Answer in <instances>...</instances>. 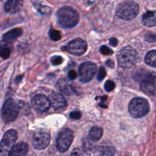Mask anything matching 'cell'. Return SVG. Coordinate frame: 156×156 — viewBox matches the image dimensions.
I'll use <instances>...</instances> for the list:
<instances>
[{
	"instance_id": "obj_20",
	"label": "cell",
	"mask_w": 156,
	"mask_h": 156,
	"mask_svg": "<svg viewBox=\"0 0 156 156\" xmlns=\"http://www.w3.org/2000/svg\"><path fill=\"white\" fill-rule=\"evenodd\" d=\"M99 152L101 155H114L115 154V149L112 146H102Z\"/></svg>"
},
{
	"instance_id": "obj_32",
	"label": "cell",
	"mask_w": 156,
	"mask_h": 156,
	"mask_svg": "<svg viewBox=\"0 0 156 156\" xmlns=\"http://www.w3.org/2000/svg\"><path fill=\"white\" fill-rule=\"evenodd\" d=\"M109 43L113 47H116L118 44V41L115 37H111L109 39Z\"/></svg>"
},
{
	"instance_id": "obj_37",
	"label": "cell",
	"mask_w": 156,
	"mask_h": 156,
	"mask_svg": "<svg viewBox=\"0 0 156 156\" xmlns=\"http://www.w3.org/2000/svg\"><path fill=\"white\" fill-rule=\"evenodd\" d=\"M3 44H3L2 42L0 41V49H1V48H2V46H3Z\"/></svg>"
},
{
	"instance_id": "obj_23",
	"label": "cell",
	"mask_w": 156,
	"mask_h": 156,
	"mask_svg": "<svg viewBox=\"0 0 156 156\" xmlns=\"http://www.w3.org/2000/svg\"><path fill=\"white\" fill-rule=\"evenodd\" d=\"M35 7L37 9V10L43 15H46L51 13V9L47 6H42L41 5H36Z\"/></svg>"
},
{
	"instance_id": "obj_16",
	"label": "cell",
	"mask_w": 156,
	"mask_h": 156,
	"mask_svg": "<svg viewBox=\"0 0 156 156\" xmlns=\"http://www.w3.org/2000/svg\"><path fill=\"white\" fill-rule=\"evenodd\" d=\"M28 151V145L27 143L20 142L14 145L9 153L11 156H22L25 155Z\"/></svg>"
},
{
	"instance_id": "obj_3",
	"label": "cell",
	"mask_w": 156,
	"mask_h": 156,
	"mask_svg": "<svg viewBox=\"0 0 156 156\" xmlns=\"http://www.w3.org/2000/svg\"><path fill=\"white\" fill-rule=\"evenodd\" d=\"M129 112L135 118H140L147 115L150 107L148 101L142 98H136L131 100L129 105Z\"/></svg>"
},
{
	"instance_id": "obj_19",
	"label": "cell",
	"mask_w": 156,
	"mask_h": 156,
	"mask_svg": "<svg viewBox=\"0 0 156 156\" xmlns=\"http://www.w3.org/2000/svg\"><path fill=\"white\" fill-rule=\"evenodd\" d=\"M145 62L149 66L155 68L156 67V50L153 49L147 53L144 58Z\"/></svg>"
},
{
	"instance_id": "obj_15",
	"label": "cell",
	"mask_w": 156,
	"mask_h": 156,
	"mask_svg": "<svg viewBox=\"0 0 156 156\" xmlns=\"http://www.w3.org/2000/svg\"><path fill=\"white\" fill-rule=\"evenodd\" d=\"M23 33L21 28L12 29L6 33L3 36V42L5 44H11L14 43L17 39L21 36Z\"/></svg>"
},
{
	"instance_id": "obj_10",
	"label": "cell",
	"mask_w": 156,
	"mask_h": 156,
	"mask_svg": "<svg viewBox=\"0 0 156 156\" xmlns=\"http://www.w3.org/2000/svg\"><path fill=\"white\" fill-rule=\"evenodd\" d=\"M141 81L140 88L142 91L148 96H154L155 91V75L148 73Z\"/></svg>"
},
{
	"instance_id": "obj_22",
	"label": "cell",
	"mask_w": 156,
	"mask_h": 156,
	"mask_svg": "<svg viewBox=\"0 0 156 156\" xmlns=\"http://www.w3.org/2000/svg\"><path fill=\"white\" fill-rule=\"evenodd\" d=\"M49 36L50 38L53 41H59L61 38V35L60 31L55 30V29H51L49 31Z\"/></svg>"
},
{
	"instance_id": "obj_7",
	"label": "cell",
	"mask_w": 156,
	"mask_h": 156,
	"mask_svg": "<svg viewBox=\"0 0 156 156\" xmlns=\"http://www.w3.org/2000/svg\"><path fill=\"white\" fill-rule=\"evenodd\" d=\"M74 138L73 132L69 129H64L58 134L56 138V147L61 152H65L70 147Z\"/></svg>"
},
{
	"instance_id": "obj_11",
	"label": "cell",
	"mask_w": 156,
	"mask_h": 156,
	"mask_svg": "<svg viewBox=\"0 0 156 156\" xmlns=\"http://www.w3.org/2000/svg\"><path fill=\"white\" fill-rule=\"evenodd\" d=\"M50 136L46 133H36L33 137V146L37 150L44 149L48 146L50 142Z\"/></svg>"
},
{
	"instance_id": "obj_30",
	"label": "cell",
	"mask_w": 156,
	"mask_h": 156,
	"mask_svg": "<svg viewBox=\"0 0 156 156\" xmlns=\"http://www.w3.org/2000/svg\"><path fill=\"white\" fill-rule=\"evenodd\" d=\"M146 40L149 43H155V34L152 33L146 34L145 36Z\"/></svg>"
},
{
	"instance_id": "obj_27",
	"label": "cell",
	"mask_w": 156,
	"mask_h": 156,
	"mask_svg": "<svg viewBox=\"0 0 156 156\" xmlns=\"http://www.w3.org/2000/svg\"><path fill=\"white\" fill-rule=\"evenodd\" d=\"M115 87V83L111 80L107 81L105 84V89L108 92H111L112 90L114 89Z\"/></svg>"
},
{
	"instance_id": "obj_33",
	"label": "cell",
	"mask_w": 156,
	"mask_h": 156,
	"mask_svg": "<svg viewBox=\"0 0 156 156\" xmlns=\"http://www.w3.org/2000/svg\"><path fill=\"white\" fill-rule=\"evenodd\" d=\"M83 153L80 149H75L71 153V155H83Z\"/></svg>"
},
{
	"instance_id": "obj_17",
	"label": "cell",
	"mask_w": 156,
	"mask_h": 156,
	"mask_svg": "<svg viewBox=\"0 0 156 156\" xmlns=\"http://www.w3.org/2000/svg\"><path fill=\"white\" fill-rule=\"evenodd\" d=\"M142 24L147 27H152L155 26V11H148L142 18Z\"/></svg>"
},
{
	"instance_id": "obj_12",
	"label": "cell",
	"mask_w": 156,
	"mask_h": 156,
	"mask_svg": "<svg viewBox=\"0 0 156 156\" xmlns=\"http://www.w3.org/2000/svg\"><path fill=\"white\" fill-rule=\"evenodd\" d=\"M31 105L33 108L38 112H46L51 106L49 99L43 94H37L31 100Z\"/></svg>"
},
{
	"instance_id": "obj_35",
	"label": "cell",
	"mask_w": 156,
	"mask_h": 156,
	"mask_svg": "<svg viewBox=\"0 0 156 156\" xmlns=\"http://www.w3.org/2000/svg\"><path fill=\"white\" fill-rule=\"evenodd\" d=\"M22 78H23V76H22V75L17 76L16 78V80H15V82H16V83H19L21 81Z\"/></svg>"
},
{
	"instance_id": "obj_18",
	"label": "cell",
	"mask_w": 156,
	"mask_h": 156,
	"mask_svg": "<svg viewBox=\"0 0 156 156\" xmlns=\"http://www.w3.org/2000/svg\"><path fill=\"white\" fill-rule=\"evenodd\" d=\"M103 135V129L102 128L98 127V126H95L93 127L90 130L89 136V138L90 140L96 142L98 141L101 139Z\"/></svg>"
},
{
	"instance_id": "obj_4",
	"label": "cell",
	"mask_w": 156,
	"mask_h": 156,
	"mask_svg": "<svg viewBox=\"0 0 156 156\" xmlns=\"http://www.w3.org/2000/svg\"><path fill=\"white\" fill-rule=\"evenodd\" d=\"M139 12V6L134 2H124L121 3L116 10V15L124 20L134 19Z\"/></svg>"
},
{
	"instance_id": "obj_29",
	"label": "cell",
	"mask_w": 156,
	"mask_h": 156,
	"mask_svg": "<svg viewBox=\"0 0 156 156\" xmlns=\"http://www.w3.org/2000/svg\"><path fill=\"white\" fill-rule=\"evenodd\" d=\"M81 116H82L81 112L79 111H74L71 112L69 114L70 118L73 120L80 119H81Z\"/></svg>"
},
{
	"instance_id": "obj_36",
	"label": "cell",
	"mask_w": 156,
	"mask_h": 156,
	"mask_svg": "<svg viewBox=\"0 0 156 156\" xmlns=\"http://www.w3.org/2000/svg\"><path fill=\"white\" fill-rule=\"evenodd\" d=\"M99 106L101 107V108H108V106L106 105H105V104H104L103 102L99 103Z\"/></svg>"
},
{
	"instance_id": "obj_5",
	"label": "cell",
	"mask_w": 156,
	"mask_h": 156,
	"mask_svg": "<svg viewBox=\"0 0 156 156\" xmlns=\"http://www.w3.org/2000/svg\"><path fill=\"white\" fill-rule=\"evenodd\" d=\"M20 108L16 101L11 98L7 99L3 104L2 109V116L5 123L13 122L19 114Z\"/></svg>"
},
{
	"instance_id": "obj_13",
	"label": "cell",
	"mask_w": 156,
	"mask_h": 156,
	"mask_svg": "<svg viewBox=\"0 0 156 156\" xmlns=\"http://www.w3.org/2000/svg\"><path fill=\"white\" fill-rule=\"evenodd\" d=\"M49 101L51 105L57 111H62L66 109L68 103L64 97L59 93L53 92L49 96Z\"/></svg>"
},
{
	"instance_id": "obj_8",
	"label": "cell",
	"mask_w": 156,
	"mask_h": 156,
	"mask_svg": "<svg viewBox=\"0 0 156 156\" xmlns=\"http://www.w3.org/2000/svg\"><path fill=\"white\" fill-rule=\"evenodd\" d=\"M97 71L96 65L91 62L82 63L79 68L80 81L87 83L92 80Z\"/></svg>"
},
{
	"instance_id": "obj_25",
	"label": "cell",
	"mask_w": 156,
	"mask_h": 156,
	"mask_svg": "<svg viewBox=\"0 0 156 156\" xmlns=\"http://www.w3.org/2000/svg\"><path fill=\"white\" fill-rule=\"evenodd\" d=\"M50 61L54 66H58L63 62V58L61 56H54L51 58Z\"/></svg>"
},
{
	"instance_id": "obj_1",
	"label": "cell",
	"mask_w": 156,
	"mask_h": 156,
	"mask_svg": "<svg viewBox=\"0 0 156 156\" xmlns=\"http://www.w3.org/2000/svg\"><path fill=\"white\" fill-rule=\"evenodd\" d=\"M57 20L63 28H72L79 22L80 17L77 11L73 8L66 6L61 8L57 12Z\"/></svg>"
},
{
	"instance_id": "obj_34",
	"label": "cell",
	"mask_w": 156,
	"mask_h": 156,
	"mask_svg": "<svg viewBox=\"0 0 156 156\" xmlns=\"http://www.w3.org/2000/svg\"><path fill=\"white\" fill-rule=\"evenodd\" d=\"M106 63L108 65V66H109L110 68H113L114 67V62L112 61L111 59H108V61H106Z\"/></svg>"
},
{
	"instance_id": "obj_14",
	"label": "cell",
	"mask_w": 156,
	"mask_h": 156,
	"mask_svg": "<svg viewBox=\"0 0 156 156\" xmlns=\"http://www.w3.org/2000/svg\"><path fill=\"white\" fill-rule=\"evenodd\" d=\"M23 5V0H8L5 4L4 9L7 13L15 14L21 10Z\"/></svg>"
},
{
	"instance_id": "obj_9",
	"label": "cell",
	"mask_w": 156,
	"mask_h": 156,
	"mask_svg": "<svg viewBox=\"0 0 156 156\" xmlns=\"http://www.w3.org/2000/svg\"><path fill=\"white\" fill-rule=\"evenodd\" d=\"M64 48V49L63 51H67L73 55L81 56L85 53L87 49V44L83 39L76 38L70 41Z\"/></svg>"
},
{
	"instance_id": "obj_31",
	"label": "cell",
	"mask_w": 156,
	"mask_h": 156,
	"mask_svg": "<svg viewBox=\"0 0 156 156\" xmlns=\"http://www.w3.org/2000/svg\"><path fill=\"white\" fill-rule=\"evenodd\" d=\"M68 76L69 78L71 80H73L74 79H76L77 77V73L74 70H71L70 71H69L68 73Z\"/></svg>"
},
{
	"instance_id": "obj_2",
	"label": "cell",
	"mask_w": 156,
	"mask_h": 156,
	"mask_svg": "<svg viewBox=\"0 0 156 156\" xmlns=\"http://www.w3.org/2000/svg\"><path fill=\"white\" fill-rule=\"evenodd\" d=\"M119 66L124 69L133 67L139 60V54L137 51L131 46L122 48L117 56Z\"/></svg>"
},
{
	"instance_id": "obj_26",
	"label": "cell",
	"mask_w": 156,
	"mask_h": 156,
	"mask_svg": "<svg viewBox=\"0 0 156 156\" xmlns=\"http://www.w3.org/2000/svg\"><path fill=\"white\" fill-rule=\"evenodd\" d=\"M100 52L103 55L106 56H109L113 54L112 50L105 45H103L100 48Z\"/></svg>"
},
{
	"instance_id": "obj_28",
	"label": "cell",
	"mask_w": 156,
	"mask_h": 156,
	"mask_svg": "<svg viewBox=\"0 0 156 156\" xmlns=\"http://www.w3.org/2000/svg\"><path fill=\"white\" fill-rule=\"evenodd\" d=\"M106 76V71L105 70V68L103 66H101L99 68L98 75V80L99 81H101L105 79V77Z\"/></svg>"
},
{
	"instance_id": "obj_24",
	"label": "cell",
	"mask_w": 156,
	"mask_h": 156,
	"mask_svg": "<svg viewBox=\"0 0 156 156\" xmlns=\"http://www.w3.org/2000/svg\"><path fill=\"white\" fill-rule=\"evenodd\" d=\"M57 85L58 86H59V90H61V91H62L64 94H68V92L70 93L69 87L67 86L66 84H65V82L64 81H59Z\"/></svg>"
},
{
	"instance_id": "obj_21",
	"label": "cell",
	"mask_w": 156,
	"mask_h": 156,
	"mask_svg": "<svg viewBox=\"0 0 156 156\" xmlns=\"http://www.w3.org/2000/svg\"><path fill=\"white\" fill-rule=\"evenodd\" d=\"M11 55V49L8 46V44H4L1 49H0V56H1L3 59H6L9 58Z\"/></svg>"
},
{
	"instance_id": "obj_6",
	"label": "cell",
	"mask_w": 156,
	"mask_h": 156,
	"mask_svg": "<svg viewBox=\"0 0 156 156\" xmlns=\"http://www.w3.org/2000/svg\"><path fill=\"white\" fill-rule=\"evenodd\" d=\"M17 139L18 134L15 130L10 129L6 131L0 142V155H9L10 151L15 144Z\"/></svg>"
}]
</instances>
